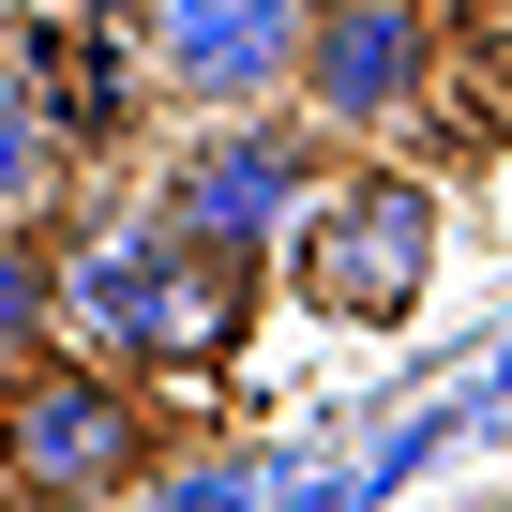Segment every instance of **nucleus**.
<instances>
[{"label":"nucleus","instance_id":"nucleus-3","mask_svg":"<svg viewBox=\"0 0 512 512\" xmlns=\"http://www.w3.org/2000/svg\"><path fill=\"white\" fill-rule=\"evenodd\" d=\"M317 196H332V151H317V121H287V106H211V121H181L166 166H151V211H166L181 241H211L226 272L302 256Z\"/></svg>","mask_w":512,"mask_h":512},{"label":"nucleus","instance_id":"nucleus-8","mask_svg":"<svg viewBox=\"0 0 512 512\" xmlns=\"http://www.w3.org/2000/svg\"><path fill=\"white\" fill-rule=\"evenodd\" d=\"M61 151H76V121H61V106H31L16 76H0V226H46Z\"/></svg>","mask_w":512,"mask_h":512},{"label":"nucleus","instance_id":"nucleus-4","mask_svg":"<svg viewBox=\"0 0 512 512\" xmlns=\"http://www.w3.org/2000/svg\"><path fill=\"white\" fill-rule=\"evenodd\" d=\"M121 482H151V377L91 347H46L0 377V497L16 512H91Z\"/></svg>","mask_w":512,"mask_h":512},{"label":"nucleus","instance_id":"nucleus-6","mask_svg":"<svg viewBox=\"0 0 512 512\" xmlns=\"http://www.w3.org/2000/svg\"><path fill=\"white\" fill-rule=\"evenodd\" d=\"M136 16V76L166 106H287L302 91V31H317V0H121Z\"/></svg>","mask_w":512,"mask_h":512},{"label":"nucleus","instance_id":"nucleus-2","mask_svg":"<svg viewBox=\"0 0 512 512\" xmlns=\"http://www.w3.org/2000/svg\"><path fill=\"white\" fill-rule=\"evenodd\" d=\"M452 16L467 0H317L287 121H317L332 166H407V136L452 106Z\"/></svg>","mask_w":512,"mask_h":512},{"label":"nucleus","instance_id":"nucleus-9","mask_svg":"<svg viewBox=\"0 0 512 512\" xmlns=\"http://www.w3.org/2000/svg\"><path fill=\"white\" fill-rule=\"evenodd\" d=\"M482 16H512V0H482Z\"/></svg>","mask_w":512,"mask_h":512},{"label":"nucleus","instance_id":"nucleus-5","mask_svg":"<svg viewBox=\"0 0 512 512\" xmlns=\"http://www.w3.org/2000/svg\"><path fill=\"white\" fill-rule=\"evenodd\" d=\"M437 241H452V211H437L422 166H332V196H317V226H302L287 272H302L317 317H347V332H407L422 287H437Z\"/></svg>","mask_w":512,"mask_h":512},{"label":"nucleus","instance_id":"nucleus-1","mask_svg":"<svg viewBox=\"0 0 512 512\" xmlns=\"http://www.w3.org/2000/svg\"><path fill=\"white\" fill-rule=\"evenodd\" d=\"M241 287L256 272H226L211 241H181L151 196L61 226V347H91L121 377H211V362H241Z\"/></svg>","mask_w":512,"mask_h":512},{"label":"nucleus","instance_id":"nucleus-7","mask_svg":"<svg viewBox=\"0 0 512 512\" xmlns=\"http://www.w3.org/2000/svg\"><path fill=\"white\" fill-rule=\"evenodd\" d=\"M61 347V226H0V377Z\"/></svg>","mask_w":512,"mask_h":512}]
</instances>
